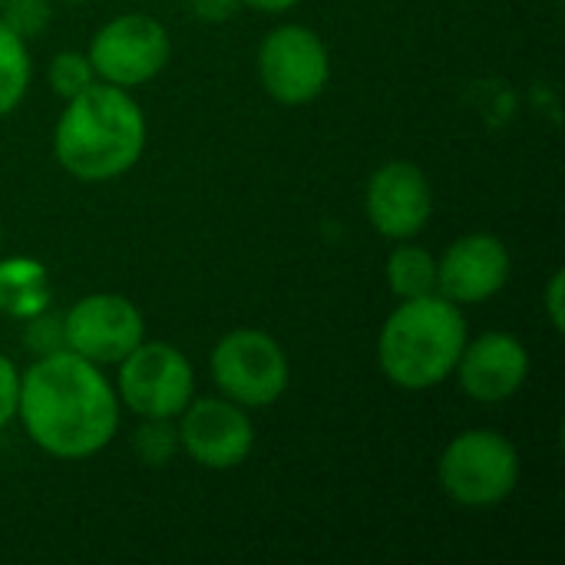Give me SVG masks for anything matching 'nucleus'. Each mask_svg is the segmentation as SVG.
<instances>
[{
	"instance_id": "obj_17",
	"label": "nucleus",
	"mask_w": 565,
	"mask_h": 565,
	"mask_svg": "<svg viewBox=\"0 0 565 565\" xmlns=\"http://www.w3.org/2000/svg\"><path fill=\"white\" fill-rule=\"evenodd\" d=\"M179 454V434L175 420L162 417H139V427L132 430V457L142 467H166Z\"/></svg>"
},
{
	"instance_id": "obj_1",
	"label": "nucleus",
	"mask_w": 565,
	"mask_h": 565,
	"mask_svg": "<svg viewBox=\"0 0 565 565\" xmlns=\"http://www.w3.org/2000/svg\"><path fill=\"white\" fill-rule=\"evenodd\" d=\"M17 420L36 450L76 463L113 444L122 404L99 364L63 348L33 358L30 367L20 371Z\"/></svg>"
},
{
	"instance_id": "obj_27",
	"label": "nucleus",
	"mask_w": 565,
	"mask_h": 565,
	"mask_svg": "<svg viewBox=\"0 0 565 565\" xmlns=\"http://www.w3.org/2000/svg\"><path fill=\"white\" fill-rule=\"evenodd\" d=\"M0 3H3V0H0Z\"/></svg>"
},
{
	"instance_id": "obj_9",
	"label": "nucleus",
	"mask_w": 565,
	"mask_h": 565,
	"mask_svg": "<svg viewBox=\"0 0 565 565\" xmlns=\"http://www.w3.org/2000/svg\"><path fill=\"white\" fill-rule=\"evenodd\" d=\"M146 338V318L126 295L93 291L63 311V344L89 364L116 367Z\"/></svg>"
},
{
	"instance_id": "obj_24",
	"label": "nucleus",
	"mask_w": 565,
	"mask_h": 565,
	"mask_svg": "<svg viewBox=\"0 0 565 565\" xmlns=\"http://www.w3.org/2000/svg\"><path fill=\"white\" fill-rule=\"evenodd\" d=\"M301 0H242V7L255 10V13H265V17H281L288 10H295Z\"/></svg>"
},
{
	"instance_id": "obj_25",
	"label": "nucleus",
	"mask_w": 565,
	"mask_h": 565,
	"mask_svg": "<svg viewBox=\"0 0 565 565\" xmlns=\"http://www.w3.org/2000/svg\"><path fill=\"white\" fill-rule=\"evenodd\" d=\"M60 3H86V0H60Z\"/></svg>"
},
{
	"instance_id": "obj_8",
	"label": "nucleus",
	"mask_w": 565,
	"mask_h": 565,
	"mask_svg": "<svg viewBox=\"0 0 565 565\" xmlns=\"http://www.w3.org/2000/svg\"><path fill=\"white\" fill-rule=\"evenodd\" d=\"M262 89L281 106H308L331 83V53L318 30L278 23L258 43Z\"/></svg>"
},
{
	"instance_id": "obj_21",
	"label": "nucleus",
	"mask_w": 565,
	"mask_h": 565,
	"mask_svg": "<svg viewBox=\"0 0 565 565\" xmlns=\"http://www.w3.org/2000/svg\"><path fill=\"white\" fill-rule=\"evenodd\" d=\"M17 401H20V367L0 351V430H7L17 420Z\"/></svg>"
},
{
	"instance_id": "obj_4",
	"label": "nucleus",
	"mask_w": 565,
	"mask_h": 565,
	"mask_svg": "<svg viewBox=\"0 0 565 565\" xmlns=\"http://www.w3.org/2000/svg\"><path fill=\"white\" fill-rule=\"evenodd\" d=\"M520 473L523 460L516 444L490 427L457 434L437 460V483L444 497L463 510L500 507L516 493Z\"/></svg>"
},
{
	"instance_id": "obj_11",
	"label": "nucleus",
	"mask_w": 565,
	"mask_h": 565,
	"mask_svg": "<svg viewBox=\"0 0 565 565\" xmlns=\"http://www.w3.org/2000/svg\"><path fill=\"white\" fill-rule=\"evenodd\" d=\"M364 215L381 238H417L434 215V185L427 172L411 159L377 166L364 189Z\"/></svg>"
},
{
	"instance_id": "obj_18",
	"label": "nucleus",
	"mask_w": 565,
	"mask_h": 565,
	"mask_svg": "<svg viewBox=\"0 0 565 565\" xmlns=\"http://www.w3.org/2000/svg\"><path fill=\"white\" fill-rule=\"evenodd\" d=\"M46 83H50L53 96H60L63 103L79 96L86 86H93L96 73H93L86 50H60L46 66Z\"/></svg>"
},
{
	"instance_id": "obj_10",
	"label": "nucleus",
	"mask_w": 565,
	"mask_h": 565,
	"mask_svg": "<svg viewBox=\"0 0 565 565\" xmlns=\"http://www.w3.org/2000/svg\"><path fill=\"white\" fill-rule=\"evenodd\" d=\"M175 434L179 454H185L202 470H235L255 450L252 411L222 394H195L175 417Z\"/></svg>"
},
{
	"instance_id": "obj_6",
	"label": "nucleus",
	"mask_w": 565,
	"mask_h": 565,
	"mask_svg": "<svg viewBox=\"0 0 565 565\" xmlns=\"http://www.w3.org/2000/svg\"><path fill=\"white\" fill-rule=\"evenodd\" d=\"M116 397L136 417L175 420L195 397V367L189 354L169 341H139L116 364Z\"/></svg>"
},
{
	"instance_id": "obj_3",
	"label": "nucleus",
	"mask_w": 565,
	"mask_h": 565,
	"mask_svg": "<svg viewBox=\"0 0 565 565\" xmlns=\"http://www.w3.org/2000/svg\"><path fill=\"white\" fill-rule=\"evenodd\" d=\"M470 338L467 315L444 295L397 301L377 334L381 374L407 394L434 391L454 377V367Z\"/></svg>"
},
{
	"instance_id": "obj_20",
	"label": "nucleus",
	"mask_w": 565,
	"mask_h": 565,
	"mask_svg": "<svg viewBox=\"0 0 565 565\" xmlns=\"http://www.w3.org/2000/svg\"><path fill=\"white\" fill-rule=\"evenodd\" d=\"M20 324H23L20 341H23L26 354L43 358V354H53V351H63L66 348L63 344V315L43 308V311H36L33 318H26Z\"/></svg>"
},
{
	"instance_id": "obj_22",
	"label": "nucleus",
	"mask_w": 565,
	"mask_h": 565,
	"mask_svg": "<svg viewBox=\"0 0 565 565\" xmlns=\"http://www.w3.org/2000/svg\"><path fill=\"white\" fill-rule=\"evenodd\" d=\"M543 311H546V321L556 334L565 331V271L556 268L546 281V291H543Z\"/></svg>"
},
{
	"instance_id": "obj_2",
	"label": "nucleus",
	"mask_w": 565,
	"mask_h": 565,
	"mask_svg": "<svg viewBox=\"0 0 565 565\" xmlns=\"http://www.w3.org/2000/svg\"><path fill=\"white\" fill-rule=\"evenodd\" d=\"M149 139V122L132 89L96 79L79 96L63 103L53 126L56 166L86 185L116 182L129 175Z\"/></svg>"
},
{
	"instance_id": "obj_23",
	"label": "nucleus",
	"mask_w": 565,
	"mask_h": 565,
	"mask_svg": "<svg viewBox=\"0 0 565 565\" xmlns=\"http://www.w3.org/2000/svg\"><path fill=\"white\" fill-rule=\"evenodd\" d=\"M192 10L205 23H225L242 10V0H192Z\"/></svg>"
},
{
	"instance_id": "obj_13",
	"label": "nucleus",
	"mask_w": 565,
	"mask_h": 565,
	"mask_svg": "<svg viewBox=\"0 0 565 565\" xmlns=\"http://www.w3.org/2000/svg\"><path fill=\"white\" fill-rule=\"evenodd\" d=\"M454 381L473 404H507L530 381V351L510 331H487L480 338H467L463 354L454 367Z\"/></svg>"
},
{
	"instance_id": "obj_12",
	"label": "nucleus",
	"mask_w": 565,
	"mask_h": 565,
	"mask_svg": "<svg viewBox=\"0 0 565 565\" xmlns=\"http://www.w3.org/2000/svg\"><path fill=\"white\" fill-rule=\"evenodd\" d=\"M513 275V255L493 232H467L437 258V295L460 308L493 301Z\"/></svg>"
},
{
	"instance_id": "obj_26",
	"label": "nucleus",
	"mask_w": 565,
	"mask_h": 565,
	"mask_svg": "<svg viewBox=\"0 0 565 565\" xmlns=\"http://www.w3.org/2000/svg\"><path fill=\"white\" fill-rule=\"evenodd\" d=\"M0 245H3V228H0Z\"/></svg>"
},
{
	"instance_id": "obj_5",
	"label": "nucleus",
	"mask_w": 565,
	"mask_h": 565,
	"mask_svg": "<svg viewBox=\"0 0 565 565\" xmlns=\"http://www.w3.org/2000/svg\"><path fill=\"white\" fill-rule=\"evenodd\" d=\"M209 377L215 394L245 411H265L285 397L291 364L275 334L262 328H232L209 351Z\"/></svg>"
},
{
	"instance_id": "obj_14",
	"label": "nucleus",
	"mask_w": 565,
	"mask_h": 565,
	"mask_svg": "<svg viewBox=\"0 0 565 565\" xmlns=\"http://www.w3.org/2000/svg\"><path fill=\"white\" fill-rule=\"evenodd\" d=\"M50 308V275L46 265L30 255L0 258V315L26 321Z\"/></svg>"
},
{
	"instance_id": "obj_16",
	"label": "nucleus",
	"mask_w": 565,
	"mask_h": 565,
	"mask_svg": "<svg viewBox=\"0 0 565 565\" xmlns=\"http://www.w3.org/2000/svg\"><path fill=\"white\" fill-rule=\"evenodd\" d=\"M30 79H33L30 43L0 20V119H7L23 103Z\"/></svg>"
},
{
	"instance_id": "obj_19",
	"label": "nucleus",
	"mask_w": 565,
	"mask_h": 565,
	"mask_svg": "<svg viewBox=\"0 0 565 565\" xmlns=\"http://www.w3.org/2000/svg\"><path fill=\"white\" fill-rule=\"evenodd\" d=\"M0 20L17 36H23L30 43L33 36H40L50 26V20H53V0H3L0 3Z\"/></svg>"
},
{
	"instance_id": "obj_15",
	"label": "nucleus",
	"mask_w": 565,
	"mask_h": 565,
	"mask_svg": "<svg viewBox=\"0 0 565 565\" xmlns=\"http://www.w3.org/2000/svg\"><path fill=\"white\" fill-rule=\"evenodd\" d=\"M384 278L397 301L434 295L437 291V255L430 248L417 245L414 238L397 242L384 262Z\"/></svg>"
},
{
	"instance_id": "obj_7",
	"label": "nucleus",
	"mask_w": 565,
	"mask_h": 565,
	"mask_svg": "<svg viewBox=\"0 0 565 565\" xmlns=\"http://www.w3.org/2000/svg\"><path fill=\"white\" fill-rule=\"evenodd\" d=\"M86 56L96 79L139 89L169 66L172 36L169 26L152 13H116L89 36Z\"/></svg>"
}]
</instances>
